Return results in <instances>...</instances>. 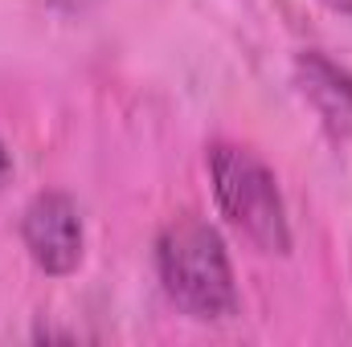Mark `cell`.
Here are the masks:
<instances>
[{"label": "cell", "mask_w": 352, "mask_h": 347, "mask_svg": "<svg viewBox=\"0 0 352 347\" xmlns=\"http://www.w3.org/2000/svg\"><path fill=\"white\" fill-rule=\"evenodd\" d=\"M156 270H160L164 294L188 319L217 323L238 311L234 265H230L221 233L209 221L192 213L168 221L156 241Z\"/></svg>", "instance_id": "6da1fadb"}, {"label": "cell", "mask_w": 352, "mask_h": 347, "mask_svg": "<svg viewBox=\"0 0 352 347\" xmlns=\"http://www.w3.org/2000/svg\"><path fill=\"white\" fill-rule=\"evenodd\" d=\"M209 180H213L217 208L234 225L238 237H246L263 254L291 250L287 200L258 152H250L242 143H226V139L213 143L209 147Z\"/></svg>", "instance_id": "7a4b0ae2"}, {"label": "cell", "mask_w": 352, "mask_h": 347, "mask_svg": "<svg viewBox=\"0 0 352 347\" xmlns=\"http://www.w3.org/2000/svg\"><path fill=\"white\" fill-rule=\"evenodd\" d=\"M21 237H25V250H29L33 265L54 274V278L74 274L82 261V246H87L78 204L66 192H37L25 204Z\"/></svg>", "instance_id": "3957f363"}, {"label": "cell", "mask_w": 352, "mask_h": 347, "mask_svg": "<svg viewBox=\"0 0 352 347\" xmlns=\"http://www.w3.org/2000/svg\"><path fill=\"white\" fill-rule=\"evenodd\" d=\"M295 86L336 143L352 139V74L328 53L307 49L295 58Z\"/></svg>", "instance_id": "277c9868"}, {"label": "cell", "mask_w": 352, "mask_h": 347, "mask_svg": "<svg viewBox=\"0 0 352 347\" xmlns=\"http://www.w3.org/2000/svg\"><path fill=\"white\" fill-rule=\"evenodd\" d=\"M8 180H12V156H8V147H4V139H0V192H4Z\"/></svg>", "instance_id": "5b68a950"}, {"label": "cell", "mask_w": 352, "mask_h": 347, "mask_svg": "<svg viewBox=\"0 0 352 347\" xmlns=\"http://www.w3.org/2000/svg\"><path fill=\"white\" fill-rule=\"evenodd\" d=\"M324 4H328L332 12H340V16H349L352 21V0H324Z\"/></svg>", "instance_id": "8992f818"}]
</instances>
